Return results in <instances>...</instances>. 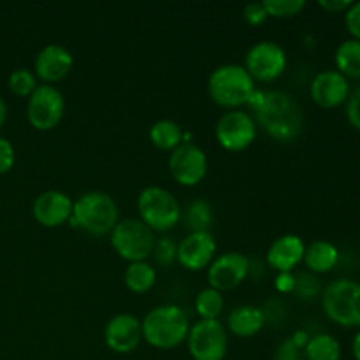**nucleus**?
Wrapping results in <instances>:
<instances>
[{
    "instance_id": "ddd939ff",
    "label": "nucleus",
    "mask_w": 360,
    "mask_h": 360,
    "mask_svg": "<svg viewBox=\"0 0 360 360\" xmlns=\"http://www.w3.org/2000/svg\"><path fill=\"white\" fill-rule=\"evenodd\" d=\"M250 262L243 253L229 252L210 264L207 281L210 287L218 292L234 290L246 280Z\"/></svg>"
},
{
    "instance_id": "412c9836",
    "label": "nucleus",
    "mask_w": 360,
    "mask_h": 360,
    "mask_svg": "<svg viewBox=\"0 0 360 360\" xmlns=\"http://www.w3.org/2000/svg\"><path fill=\"white\" fill-rule=\"evenodd\" d=\"M264 322H266V319H264L262 309L245 304L232 309L231 315H229L227 326L234 336L252 338L262 330Z\"/></svg>"
},
{
    "instance_id": "f8f14e48",
    "label": "nucleus",
    "mask_w": 360,
    "mask_h": 360,
    "mask_svg": "<svg viewBox=\"0 0 360 360\" xmlns=\"http://www.w3.org/2000/svg\"><path fill=\"white\" fill-rule=\"evenodd\" d=\"M169 171L172 178L183 186H195L206 178L207 157L199 146L192 143H181L169 157Z\"/></svg>"
},
{
    "instance_id": "c756f323",
    "label": "nucleus",
    "mask_w": 360,
    "mask_h": 360,
    "mask_svg": "<svg viewBox=\"0 0 360 360\" xmlns=\"http://www.w3.org/2000/svg\"><path fill=\"white\" fill-rule=\"evenodd\" d=\"M153 255L155 262L162 267H171L174 264L176 257H178V245L172 241L171 238H162L158 241H155L153 246Z\"/></svg>"
},
{
    "instance_id": "7ed1b4c3",
    "label": "nucleus",
    "mask_w": 360,
    "mask_h": 360,
    "mask_svg": "<svg viewBox=\"0 0 360 360\" xmlns=\"http://www.w3.org/2000/svg\"><path fill=\"white\" fill-rule=\"evenodd\" d=\"M207 94L218 105L232 111L252 102L253 95L257 94L255 81L245 67L227 63L211 72L207 79Z\"/></svg>"
},
{
    "instance_id": "9b49d317",
    "label": "nucleus",
    "mask_w": 360,
    "mask_h": 360,
    "mask_svg": "<svg viewBox=\"0 0 360 360\" xmlns=\"http://www.w3.org/2000/svg\"><path fill=\"white\" fill-rule=\"evenodd\" d=\"M214 136L224 150L243 151L255 141L257 127L248 112L232 109L220 116L214 127Z\"/></svg>"
},
{
    "instance_id": "c9c22d12",
    "label": "nucleus",
    "mask_w": 360,
    "mask_h": 360,
    "mask_svg": "<svg viewBox=\"0 0 360 360\" xmlns=\"http://www.w3.org/2000/svg\"><path fill=\"white\" fill-rule=\"evenodd\" d=\"M294 287H297V292L302 295V297L313 299L316 294H319V283H316L315 278L309 276V274H302Z\"/></svg>"
},
{
    "instance_id": "20e7f679",
    "label": "nucleus",
    "mask_w": 360,
    "mask_h": 360,
    "mask_svg": "<svg viewBox=\"0 0 360 360\" xmlns=\"http://www.w3.org/2000/svg\"><path fill=\"white\" fill-rule=\"evenodd\" d=\"M74 227H81L91 236H105L118 224V206L104 192H86L74 202Z\"/></svg>"
},
{
    "instance_id": "c85d7f7f",
    "label": "nucleus",
    "mask_w": 360,
    "mask_h": 360,
    "mask_svg": "<svg viewBox=\"0 0 360 360\" xmlns=\"http://www.w3.org/2000/svg\"><path fill=\"white\" fill-rule=\"evenodd\" d=\"M262 4L269 18L297 16L306 7L304 0H264Z\"/></svg>"
},
{
    "instance_id": "f03ea898",
    "label": "nucleus",
    "mask_w": 360,
    "mask_h": 360,
    "mask_svg": "<svg viewBox=\"0 0 360 360\" xmlns=\"http://www.w3.org/2000/svg\"><path fill=\"white\" fill-rule=\"evenodd\" d=\"M141 326L143 340L158 350H172L179 347L190 333L188 316L174 304L157 306L144 316Z\"/></svg>"
},
{
    "instance_id": "f257e3e1",
    "label": "nucleus",
    "mask_w": 360,
    "mask_h": 360,
    "mask_svg": "<svg viewBox=\"0 0 360 360\" xmlns=\"http://www.w3.org/2000/svg\"><path fill=\"white\" fill-rule=\"evenodd\" d=\"M257 122L274 141L290 143L297 139L304 127V115L299 102L285 91H262L252 98Z\"/></svg>"
},
{
    "instance_id": "1a4fd4ad",
    "label": "nucleus",
    "mask_w": 360,
    "mask_h": 360,
    "mask_svg": "<svg viewBox=\"0 0 360 360\" xmlns=\"http://www.w3.org/2000/svg\"><path fill=\"white\" fill-rule=\"evenodd\" d=\"M188 352L193 360H224L227 355V330L218 320H199L190 327Z\"/></svg>"
},
{
    "instance_id": "6e6552de",
    "label": "nucleus",
    "mask_w": 360,
    "mask_h": 360,
    "mask_svg": "<svg viewBox=\"0 0 360 360\" xmlns=\"http://www.w3.org/2000/svg\"><path fill=\"white\" fill-rule=\"evenodd\" d=\"M65 101L62 91L56 90L53 84H39L27 102L28 123L35 130H53L63 118Z\"/></svg>"
},
{
    "instance_id": "f3484780",
    "label": "nucleus",
    "mask_w": 360,
    "mask_h": 360,
    "mask_svg": "<svg viewBox=\"0 0 360 360\" xmlns=\"http://www.w3.org/2000/svg\"><path fill=\"white\" fill-rule=\"evenodd\" d=\"M74 202L67 193L58 190L42 192L32 204V214L42 227H60L72 218Z\"/></svg>"
},
{
    "instance_id": "5701e85b",
    "label": "nucleus",
    "mask_w": 360,
    "mask_h": 360,
    "mask_svg": "<svg viewBox=\"0 0 360 360\" xmlns=\"http://www.w3.org/2000/svg\"><path fill=\"white\" fill-rule=\"evenodd\" d=\"M150 141L162 151H172L183 143V130L172 120H158L150 129Z\"/></svg>"
},
{
    "instance_id": "58836bf2",
    "label": "nucleus",
    "mask_w": 360,
    "mask_h": 360,
    "mask_svg": "<svg viewBox=\"0 0 360 360\" xmlns=\"http://www.w3.org/2000/svg\"><path fill=\"white\" fill-rule=\"evenodd\" d=\"M6 118H7V105L6 102H4V98L0 97V129H2L4 123H6Z\"/></svg>"
},
{
    "instance_id": "bb28decb",
    "label": "nucleus",
    "mask_w": 360,
    "mask_h": 360,
    "mask_svg": "<svg viewBox=\"0 0 360 360\" xmlns=\"http://www.w3.org/2000/svg\"><path fill=\"white\" fill-rule=\"evenodd\" d=\"M213 224V211L206 200H193L185 211V225L190 232H207Z\"/></svg>"
},
{
    "instance_id": "39448f33",
    "label": "nucleus",
    "mask_w": 360,
    "mask_h": 360,
    "mask_svg": "<svg viewBox=\"0 0 360 360\" xmlns=\"http://www.w3.org/2000/svg\"><path fill=\"white\" fill-rule=\"evenodd\" d=\"M323 313L330 322L347 329H360V283L354 280L333 281L322 294Z\"/></svg>"
},
{
    "instance_id": "f704fd0d",
    "label": "nucleus",
    "mask_w": 360,
    "mask_h": 360,
    "mask_svg": "<svg viewBox=\"0 0 360 360\" xmlns=\"http://www.w3.org/2000/svg\"><path fill=\"white\" fill-rule=\"evenodd\" d=\"M345 25L350 32L352 39L360 41V2H352L348 11L345 13Z\"/></svg>"
},
{
    "instance_id": "4468645a",
    "label": "nucleus",
    "mask_w": 360,
    "mask_h": 360,
    "mask_svg": "<svg viewBox=\"0 0 360 360\" xmlns=\"http://www.w3.org/2000/svg\"><path fill=\"white\" fill-rule=\"evenodd\" d=\"M105 347L115 354H130L143 341V326L137 316L122 313L112 316L104 329Z\"/></svg>"
},
{
    "instance_id": "dca6fc26",
    "label": "nucleus",
    "mask_w": 360,
    "mask_h": 360,
    "mask_svg": "<svg viewBox=\"0 0 360 360\" xmlns=\"http://www.w3.org/2000/svg\"><path fill=\"white\" fill-rule=\"evenodd\" d=\"M217 253V241L211 232H190L178 245V260L186 271H202L210 267Z\"/></svg>"
},
{
    "instance_id": "a878e982",
    "label": "nucleus",
    "mask_w": 360,
    "mask_h": 360,
    "mask_svg": "<svg viewBox=\"0 0 360 360\" xmlns=\"http://www.w3.org/2000/svg\"><path fill=\"white\" fill-rule=\"evenodd\" d=\"M195 311L200 320H218L224 311V297L221 292L214 288H204L195 297Z\"/></svg>"
},
{
    "instance_id": "2f4dec72",
    "label": "nucleus",
    "mask_w": 360,
    "mask_h": 360,
    "mask_svg": "<svg viewBox=\"0 0 360 360\" xmlns=\"http://www.w3.org/2000/svg\"><path fill=\"white\" fill-rule=\"evenodd\" d=\"M243 18L250 27H260L262 23H266L269 16H267V11L262 2H252L246 4L245 9H243Z\"/></svg>"
},
{
    "instance_id": "423d86ee",
    "label": "nucleus",
    "mask_w": 360,
    "mask_h": 360,
    "mask_svg": "<svg viewBox=\"0 0 360 360\" xmlns=\"http://www.w3.org/2000/svg\"><path fill=\"white\" fill-rule=\"evenodd\" d=\"M139 220L157 232H167L178 225L181 207L178 199L162 186H148L137 197Z\"/></svg>"
},
{
    "instance_id": "7c9ffc66",
    "label": "nucleus",
    "mask_w": 360,
    "mask_h": 360,
    "mask_svg": "<svg viewBox=\"0 0 360 360\" xmlns=\"http://www.w3.org/2000/svg\"><path fill=\"white\" fill-rule=\"evenodd\" d=\"M273 360H306L304 350L294 338H288L278 345Z\"/></svg>"
},
{
    "instance_id": "393cba45",
    "label": "nucleus",
    "mask_w": 360,
    "mask_h": 360,
    "mask_svg": "<svg viewBox=\"0 0 360 360\" xmlns=\"http://www.w3.org/2000/svg\"><path fill=\"white\" fill-rule=\"evenodd\" d=\"M306 360H341V345L330 334H315L304 347Z\"/></svg>"
},
{
    "instance_id": "473e14b6",
    "label": "nucleus",
    "mask_w": 360,
    "mask_h": 360,
    "mask_svg": "<svg viewBox=\"0 0 360 360\" xmlns=\"http://www.w3.org/2000/svg\"><path fill=\"white\" fill-rule=\"evenodd\" d=\"M347 104V120L355 130H360V86L350 91Z\"/></svg>"
},
{
    "instance_id": "2eb2a0df",
    "label": "nucleus",
    "mask_w": 360,
    "mask_h": 360,
    "mask_svg": "<svg viewBox=\"0 0 360 360\" xmlns=\"http://www.w3.org/2000/svg\"><path fill=\"white\" fill-rule=\"evenodd\" d=\"M311 98L316 105L323 109L340 108L348 101L350 95V81L334 69L322 70L311 81Z\"/></svg>"
},
{
    "instance_id": "4be33fe9",
    "label": "nucleus",
    "mask_w": 360,
    "mask_h": 360,
    "mask_svg": "<svg viewBox=\"0 0 360 360\" xmlns=\"http://www.w3.org/2000/svg\"><path fill=\"white\" fill-rule=\"evenodd\" d=\"M336 70L347 79H360V41L347 39L334 53Z\"/></svg>"
},
{
    "instance_id": "b1692460",
    "label": "nucleus",
    "mask_w": 360,
    "mask_h": 360,
    "mask_svg": "<svg viewBox=\"0 0 360 360\" xmlns=\"http://www.w3.org/2000/svg\"><path fill=\"white\" fill-rule=\"evenodd\" d=\"M123 281L127 288L134 294H146L153 288L157 281V273L153 267L144 260V262H132L123 273Z\"/></svg>"
},
{
    "instance_id": "aec40b11",
    "label": "nucleus",
    "mask_w": 360,
    "mask_h": 360,
    "mask_svg": "<svg viewBox=\"0 0 360 360\" xmlns=\"http://www.w3.org/2000/svg\"><path fill=\"white\" fill-rule=\"evenodd\" d=\"M302 262L311 273L326 274L333 271L340 262V250L333 243L319 239V241H313L311 245L306 246Z\"/></svg>"
},
{
    "instance_id": "72a5a7b5",
    "label": "nucleus",
    "mask_w": 360,
    "mask_h": 360,
    "mask_svg": "<svg viewBox=\"0 0 360 360\" xmlns=\"http://www.w3.org/2000/svg\"><path fill=\"white\" fill-rule=\"evenodd\" d=\"M14 162H16L14 146L6 137H0V174H7L14 167Z\"/></svg>"
},
{
    "instance_id": "e433bc0d",
    "label": "nucleus",
    "mask_w": 360,
    "mask_h": 360,
    "mask_svg": "<svg viewBox=\"0 0 360 360\" xmlns=\"http://www.w3.org/2000/svg\"><path fill=\"white\" fill-rule=\"evenodd\" d=\"M319 6L326 9L327 13H347L352 6L350 0H319Z\"/></svg>"
},
{
    "instance_id": "cd10ccee",
    "label": "nucleus",
    "mask_w": 360,
    "mask_h": 360,
    "mask_svg": "<svg viewBox=\"0 0 360 360\" xmlns=\"http://www.w3.org/2000/svg\"><path fill=\"white\" fill-rule=\"evenodd\" d=\"M9 90L13 91L16 97H30L34 94L35 88L39 86L37 84V77L32 70L28 69H16L13 74L9 76Z\"/></svg>"
},
{
    "instance_id": "0eeeda50",
    "label": "nucleus",
    "mask_w": 360,
    "mask_h": 360,
    "mask_svg": "<svg viewBox=\"0 0 360 360\" xmlns=\"http://www.w3.org/2000/svg\"><path fill=\"white\" fill-rule=\"evenodd\" d=\"M155 236L150 227L137 218H125L118 221L111 232V245L118 257L127 262H144L151 255Z\"/></svg>"
},
{
    "instance_id": "a211bd4d",
    "label": "nucleus",
    "mask_w": 360,
    "mask_h": 360,
    "mask_svg": "<svg viewBox=\"0 0 360 360\" xmlns=\"http://www.w3.org/2000/svg\"><path fill=\"white\" fill-rule=\"evenodd\" d=\"M74 65L72 53L62 44H48L37 53L34 62L35 77L44 84H53L67 77Z\"/></svg>"
},
{
    "instance_id": "4c0bfd02",
    "label": "nucleus",
    "mask_w": 360,
    "mask_h": 360,
    "mask_svg": "<svg viewBox=\"0 0 360 360\" xmlns=\"http://www.w3.org/2000/svg\"><path fill=\"white\" fill-rule=\"evenodd\" d=\"M352 354H354L355 360H360V330L355 334L354 341H352Z\"/></svg>"
},
{
    "instance_id": "9d476101",
    "label": "nucleus",
    "mask_w": 360,
    "mask_h": 360,
    "mask_svg": "<svg viewBox=\"0 0 360 360\" xmlns=\"http://www.w3.org/2000/svg\"><path fill=\"white\" fill-rule=\"evenodd\" d=\"M245 69L253 81L269 83L278 79L287 69V53L278 42L260 41L246 53Z\"/></svg>"
},
{
    "instance_id": "6ab92c4d",
    "label": "nucleus",
    "mask_w": 360,
    "mask_h": 360,
    "mask_svg": "<svg viewBox=\"0 0 360 360\" xmlns=\"http://www.w3.org/2000/svg\"><path fill=\"white\" fill-rule=\"evenodd\" d=\"M306 245L299 236L285 234L274 239L267 250V264L278 273H290L294 267L302 262Z\"/></svg>"
}]
</instances>
